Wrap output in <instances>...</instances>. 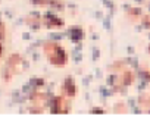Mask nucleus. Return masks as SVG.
I'll list each match as a JSON object with an SVG mask.
<instances>
[{
    "label": "nucleus",
    "mask_w": 150,
    "mask_h": 138,
    "mask_svg": "<svg viewBox=\"0 0 150 138\" xmlns=\"http://www.w3.org/2000/svg\"><path fill=\"white\" fill-rule=\"evenodd\" d=\"M5 37H6V27L3 22H0V43L5 41Z\"/></svg>",
    "instance_id": "9d476101"
},
{
    "label": "nucleus",
    "mask_w": 150,
    "mask_h": 138,
    "mask_svg": "<svg viewBox=\"0 0 150 138\" xmlns=\"http://www.w3.org/2000/svg\"><path fill=\"white\" fill-rule=\"evenodd\" d=\"M62 91H63V96H66V97H75L77 96V85H75V82H74V80L71 78V77H68L65 81H63V84H62Z\"/></svg>",
    "instance_id": "0eeeda50"
},
{
    "label": "nucleus",
    "mask_w": 150,
    "mask_h": 138,
    "mask_svg": "<svg viewBox=\"0 0 150 138\" xmlns=\"http://www.w3.org/2000/svg\"><path fill=\"white\" fill-rule=\"evenodd\" d=\"M119 68H113V77H112V85L116 90L127 88L134 84L135 74L129 66H122V62L118 63Z\"/></svg>",
    "instance_id": "f03ea898"
},
{
    "label": "nucleus",
    "mask_w": 150,
    "mask_h": 138,
    "mask_svg": "<svg viewBox=\"0 0 150 138\" xmlns=\"http://www.w3.org/2000/svg\"><path fill=\"white\" fill-rule=\"evenodd\" d=\"M22 65H24V60L19 54H12L6 63V68H5V80L9 81L11 78H13L16 74L21 72L22 69Z\"/></svg>",
    "instance_id": "7ed1b4c3"
},
{
    "label": "nucleus",
    "mask_w": 150,
    "mask_h": 138,
    "mask_svg": "<svg viewBox=\"0 0 150 138\" xmlns=\"http://www.w3.org/2000/svg\"><path fill=\"white\" fill-rule=\"evenodd\" d=\"M141 24H143L144 28L150 30V15H143L141 16Z\"/></svg>",
    "instance_id": "1a4fd4ad"
},
{
    "label": "nucleus",
    "mask_w": 150,
    "mask_h": 138,
    "mask_svg": "<svg viewBox=\"0 0 150 138\" xmlns=\"http://www.w3.org/2000/svg\"><path fill=\"white\" fill-rule=\"evenodd\" d=\"M3 54V46H2V43H0V56Z\"/></svg>",
    "instance_id": "9b49d317"
},
{
    "label": "nucleus",
    "mask_w": 150,
    "mask_h": 138,
    "mask_svg": "<svg viewBox=\"0 0 150 138\" xmlns=\"http://www.w3.org/2000/svg\"><path fill=\"white\" fill-rule=\"evenodd\" d=\"M43 53H44L47 62L53 66L60 68V66H65L68 63V54H66L65 49L54 41L44 43L43 44Z\"/></svg>",
    "instance_id": "f257e3e1"
},
{
    "label": "nucleus",
    "mask_w": 150,
    "mask_h": 138,
    "mask_svg": "<svg viewBox=\"0 0 150 138\" xmlns=\"http://www.w3.org/2000/svg\"><path fill=\"white\" fill-rule=\"evenodd\" d=\"M30 101L33 103V104H35L37 106V109L34 110V112H43L44 110V107L49 104V97H47V94L46 93H41V91H34L33 94H31V97H30Z\"/></svg>",
    "instance_id": "39448f33"
},
{
    "label": "nucleus",
    "mask_w": 150,
    "mask_h": 138,
    "mask_svg": "<svg viewBox=\"0 0 150 138\" xmlns=\"http://www.w3.org/2000/svg\"><path fill=\"white\" fill-rule=\"evenodd\" d=\"M63 21L54 15H46L41 18V27H46V28H59V27H63Z\"/></svg>",
    "instance_id": "423d86ee"
},
{
    "label": "nucleus",
    "mask_w": 150,
    "mask_h": 138,
    "mask_svg": "<svg viewBox=\"0 0 150 138\" xmlns=\"http://www.w3.org/2000/svg\"><path fill=\"white\" fill-rule=\"evenodd\" d=\"M138 107L141 112L150 113V93H143L138 97Z\"/></svg>",
    "instance_id": "6e6552de"
},
{
    "label": "nucleus",
    "mask_w": 150,
    "mask_h": 138,
    "mask_svg": "<svg viewBox=\"0 0 150 138\" xmlns=\"http://www.w3.org/2000/svg\"><path fill=\"white\" fill-rule=\"evenodd\" d=\"M69 110H71V103L68 101L66 96H57L50 103L52 113H68Z\"/></svg>",
    "instance_id": "20e7f679"
}]
</instances>
